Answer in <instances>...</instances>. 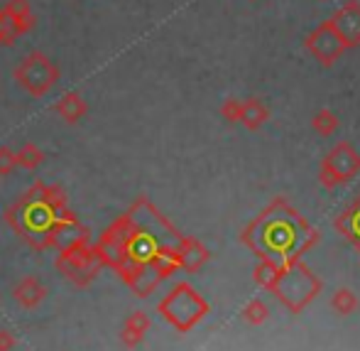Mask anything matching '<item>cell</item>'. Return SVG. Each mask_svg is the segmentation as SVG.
<instances>
[{"instance_id": "obj_1", "label": "cell", "mask_w": 360, "mask_h": 351, "mask_svg": "<svg viewBox=\"0 0 360 351\" xmlns=\"http://www.w3.org/2000/svg\"><path fill=\"white\" fill-rule=\"evenodd\" d=\"M15 81L20 89H25L34 99H42L57 86L59 81V67L42 52H30L18 62L13 71Z\"/></svg>"}, {"instance_id": "obj_2", "label": "cell", "mask_w": 360, "mask_h": 351, "mask_svg": "<svg viewBox=\"0 0 360 351\" xmlns=\"http://www.w3.org/2000/svg\"><path fill=\"white\" fill-rule=\"evenodd\" d=\"M34 13L30 0H8L0 8V44L13 47L22 35L34 27Z\"/></svg>"}, {"instance_id": "obj_3", "label": "cell", "mask_w": 360, "mask_h": 351, "mask_svg": "<svg viewBox=\"0 0 360 351\" xmlns=\"http://www.w3.org/2000/svg\"><path fill=\"white\" fill-rule=\"evenodd\" d=\"M309 47H311L321 59H333V57H338V54L343 52L346 42H343V37L336 32V27H333V25H323V27H319L316 32L311 35V39H309Z\"/></svg>"}, {"instance_id": "obj_4", "label": "cell", "mask_w": 360, "mask_h": 351, "mask_svg": "<svg viewBox=\"0 0 360 351\" xmlns=\"http://www.w3.org/2000/svg\"><path fill=\"white\" fill-rule=\"evenodd\" d=\"M333 27L336 32L343 37V42H356L360 39V8L358 5H351V8H343L341 13L333 20Z\"/></svg>"}, {"instance_id": "obj_5", "label": "cell", "mask_w": 360, "mask_h": 351, "mask_svg": "<svg viewBox=\"0 0 360 351\" xmlns=\"http://www.w3.org/2000/svg\"><path fill=\"white\" fill-rule=\"evenodd\" d=\"M54 109H57V113L62 116L67 123H76V121L86 116L89 104H86V99L79 94V91H67V94L57 101V106H54Z\"/></svg>"}, {"instance_id": "obj_6", "label": "cell", "mask_w": 360, "mask_h": 351, "mask_svg": "<svg viewBox=\"0 0 360 351\" xmlns=\"http://www.w3.org/2000/svg\"><path fill=\"white\" fill-rule=\"evenodd\" d=\"M39 157H42V155H39L37 147H34V145H27L22 152H20V162H25V165H34V162H37Z\"/></svg>"}, {"instance_id": "obj_7", "label": "cell", "mask_w": 360, "mask_h": 351, "mask_svg": "<svg viewBox=\"0 0 360 351\" xmlns=\"http://www.w3.org/2000/svg\"><path fill=\"white\" fill-rule=\"evenodd\" d=\"M10 162H13V157H10V152L8 150H5V147H3V150H0V167H8L10 165Z\"/></svg>"}]
</instances>
